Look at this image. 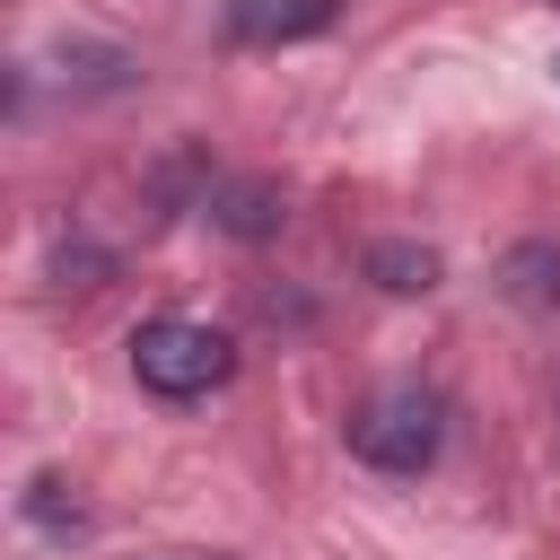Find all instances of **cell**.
Segmentation results:
<instances>
[{
    "mask_svg": "<svg viewBox=\"0 0 560 560\" xmlns=\"http://www.w3.org/2000/svg\"><path fill=\"white\" fill-rule=\"evenodd\" d=\"M131 376H140V394H158V402H201V394H219V385L236 376V341H228L219 324L158 315V324L131 332Z\"/></svg>",
    "mask_w": 560,
    "mask_h": 560,
    "instance_id": "1",
    "label": "cell"
},
{
    "mask_svg": "<svg viewBox=\"0 0 560 560\" xmlns=\"http://www.w3.org/2000/svg\"><path fill=\"white\" fill-rule=\"evenodd\" d=\"M446 446V402L429 385H385L350 411V455L368 472H394V481H420Z\"/></svg>",
    "mask_w": 560,
    "mask_h": 560,
    "instance_id": "2",
    "label": "cell"
},
{
    "mask_svg": "<svg viewBox=\"0 0 560 560\" xmlns=\"http://www.w3.org/2000/svg\"><path fill=\"white\" fill-rule=\"evenodd\" d=\"M341 18V0H228V35L236 44H306Z\"/></svg>",
    "mask_w": 560,
    "mask_h": 560,
    "instance_id": "3",
    "label": "cell"
},
{
    "mask_svg": "<svg viewBox=\"0 0 560 560\" xmlns=\"http://www.w3.org/2000/svg\"><path fill=\"white\" fill-rule=\"evenodd\" d=\"M368 280L394 289V298H420V289H438V254L429 245H376L368 254Z\"/></svg>",
    "mask_w": 560,
    "mask_h": 560,
    "instance_id": "4",
    "label": "cell"
},
{
    "mask_svg": "<svg viewBox=\"0 0 560 560\" xmlns=\"http://www.w3.org/2000/svg\"><path fill=\"white\" fill-rule=\"evenodd\" d=\"M508 298L516 306H560V245H516L508 254Z\"/></svg>",
    "mask_w": 560,
    "mask_h": 560,
    "instance_id": "5",
    "label": "cell"
},
{
    "mask_svg": "<svg viewBox=\"0 0 560 560\" xmlns=\"http://www.w3.org/2000/svg\"><path fill=\"white\" fill-rule=\"evenodd\" d=\"M219 228H228V236H271V228H280V201H271L262 184H236V192H219Z\"/></svg>",
    "mask_w": 560,
    "mask_h": 560,
    "instance_id": "6",
    "label": "cell"
},
{
    "mask_svg": "<svg viewBox=\"0 0 560 560\" xmlns=\"http://www.w3.org/2000/svg\"><path fill=\"white\" fill-rule=\"evenodd\" d=\"M551 70H560V61H551Z\"/></svg>",
    "mask_w": 560,
    "mask_h": 560,
    "instance_id": "7",
    "label": "cell"
},
{
    "mask_svg": "<svg viewBox=\"0 0 560 560\" xmlns=\"http://www.w3.org/2000/svg\"><path fill=\"white\" fill-rule=\"evenodd\" d=\"M551 9H560V0H551Z\"/></svg>",
    "mask_w": 560,
    "mask_h": 560,
    "instance_id": "8",
    "label": "cell"
}]
</instances>
